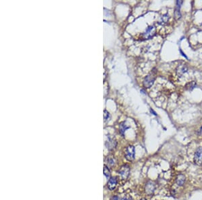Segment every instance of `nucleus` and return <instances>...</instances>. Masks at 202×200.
Segmentation results:
<instances>
[{
  "instance_id": "obj_1",
  "label": "nucleus",
  "mask_w": 202,
  "mask_h": 200,
  "mask_svg": "<svg viewBox=\"0 0 202 200\" xmlns=\"http://www.w3.org/2000/svg\"><path fill=\"white\" fill-rule=\"evenodd\" d=\"M156 78V73L155 72H152L150 74H149L146 78H144V82H143V85L146 88H149L152 86L154 84Z\"/></svg>"
},
{
  "instance_id": "obj_2",
  "label": "nucleus",
  "mask_w": 202,
  "mask_h": 200,
  "mask_svg": "<svg viewBox=\"0 0 202 200\" xmlns=\"http://www.w3.org/2000/svg\"><path fill=\"white\" fill-rule=\"evenodd\" d=\"M125 156L127 160L132 161L135 157V148L133 146H128L125 152Z\"/></svg>"
},
{
  "instance_id": "obj_3",
  "label": "nucleus",
  "mask_w": 202,
  "mask_h": 200,
  "mask_svg": "<svg viewBox=\"0 0 202 200\" xmlns=\"http://www.w3.org/2000/svg\"><path fill=\"white\" fill-rule=\"evenodd\" d=\"M156 34V28L154 26H150L143 34V38L145 39H150Z\"/></svg>"
},
{
  "instance_id": "obj_4",
  "label": "nucleus",
  "mask_w": 202,
  "mask_h": 200,
  "mask_svg": "<svg viewBox=\"0 0 202 200\" xmlns=\"http://www.w3.org/2000/svg\"><path fill=\"white\" fill-rule=\"evenodd\" d=\"M130 169L128 165H123V166L120 168L119 170V174L121 176L122 179H127L128 176L129 174Z\"/></svg>"
},
{
  "instance_id": "obj_5",
  "label": "nucleus",
  "mask_w": 202,
  "mask_h": 200,
  "mask_svg": "<svg viewBox=\"0 0 202 200\" xmlns=\"http://www.w3.org/2000/svg\"><path fill=\"white\" fill-rule=\"evenodd\" d=\"M194 162L197 165L202 164V147L198 148L194 154Z\"/></svg>"
},
{
  "instance_id": "obj_6",
  "label": "nucleus",
  "mask_w": 202,
  "mask_h": 200,
  "mask_svg": "<svg viewBox=\"0 0 202 200\" xmlns=\"http://www.w3.org/2000/svg\"><path fill=\"white\" fill-rule=\"evenodd\" d=\"M182 4H183V1H177V3H176V6H175V12H174V15H175L176 20H179V19H180L181 17L180 9H181V6Z\"/></svg>"
},
{
  "instance_id": "obj_7",
  "label": "nucleus",
  "mask_w": 202,
  "mask_h": 200,
  "mask_svg": "<svg viewBox=\"0 0 202 200\" xmlns=\"http://www.w3.org/2000/svg\"><path fill=\"white\" fill-rule=\"evenodd\" d=\"M105 146L108 150H112L116 147L117 142L115 139L109 138V139H108L107 142H105Z\"/></svg>"
},
{
  "instance_id": "obj_8",
  "label": "nucleus",
  "mask_w": 202,
  "mask_h": 200,
  "mask_svg": "<svg viewBox=\"0 0 202 200\" xmlns=\"http://www.w3.org/2000/svg\"><path fill=\"white\" fill-rule=\"evenodd\" d=\"M155 190V185L152 181H149L146 184L145 191L147 195H152Z\"/></svg>"
},
{
  "instance_id": "obj_9",
  "label": "nucleus",
  "mask_w": 202,
  "mask_h": 200,
  "mask_svg": "<svg viewBox=\"0 0 202 200\" xmlns=\"http://www.w3.org/2000/svg\"><path fill=\"white\" fill-rule=\"evenodd\" d=\"M117 185V179L116 177H111V179L108 180V183H107V187L108 189L110 190H113L115 189Z\"/></svg>"
},
{
  "instance_id": "obj_10",
  "label": "nucleus",
  "mask_w": 202,
  "mask_h": 200,
  "mask_svg": "<svg viewBox=\"0 0 202 200\" xmlns=\"http://www.w3.org/2000/svg\"><path fill=\"white\" fill-rule=\"evenodd\" d=\"M187 67L185 64L179 65L177 68V73L179 75L183 74L184 73L187 72Z\"/></svg>"
},
{
  "instance_id": "obj_11",
  "label": "nucleus",
  "mask_w": 202,
  "mask_h": 200,
  "mask_svg": "<svg viewBox=\"0 0 202 200\" xmlns=\"http://www.w3.org/2000/svg\"><path fill=\"white\" fill-rule=\"evenodd\" d=\"M185 182V177L183 174H179L177 177V179H176V183L179 186H182L183 185V184Z\"/></svg>"
},
{
  "instance_id": "obj_12",
  "label": "nucleus",
  "mask_w": 202,
  "mask_h": 200,
  "mask_svg": "<svg viewBox=\"0 0 202 200\" xmlns=\"http://www.w3.org/2000/svg\"><path fill=\"white\" fill-rule=\"evenodd\" d=\"M169 20V16L167 14H165L163 16H162L161 17H160V21H159V24H165L168 22Z\"/></svg>"
},
{
  "instance_id": "obj_13",
  "label": "nucleus",
  "mask_w": 202,
  "mask_h": 200,
  "mask_svg": "<svg viewBox=\"0 0 202 200\" xmlns=\"http://www.w3.org/2000/svg\"><path fill=\"white\" fill-rule=\"evenodd\" d=\"M195 86H196V82H195V81H192V82H189V83H187L185 85V88L187 89V90L191 91L193 89H194L195 88Z\"/></svg>"
},
{
  "instance_id": "obj_14",
  "label": "nucleus",
  "mask_w": 202,
  "mask_h": 200,
  "mask_svg": "<svg viewBox=\"0 0 202 200\" xmlns=\"http://www.w3.org/2000/svg\"><path fill=\"white\" fill-rule=\"evenodd\" d=\"M128 128H129V127L126 124V123L125 122L121 123L120 124V127H119V132L121 133V134L123 136L125 132H126V130Z\"/></svg>"
},
{
  "instance_id": "obj_15",
  "label": "nucleus",
  "mask_w": 202,
  "mask_h": 200,
  "mask_svg": "<svg viewBox=\"0 0 202 200\" xmlns=\"http://www.w3.org/2000/svg\"><path fill=\"white\" fill-rule=\"evenodd\" d=\"M106 163H107L108 165H109V166H113V165H114L115 164V160L113 156H108L106 158Z\"/></svg>"
},
{
  "instance_id": "obj_16",
  "label": "nucleus",
  "mask_w": 202,
  "mask_h": 200,
  "mask_svg": "<svg viewBox=\"0 0 202 200\" xmlns=\"http://www.w3.org/2000/svg\"><path fill=\"white\" fill-rule=\"evenodd\" d=\"M103 173L105 177L107 178V179H109L111 177V171L107 167V166H104V169H103Z\"/></svg>"
},
{
  "instance_id": "obj_17",
  "label": "nucleus",
  "mask_w": 202,
  "mask_h": 200,
  "mask_svg": "<svg viewBox=\"0 0 202 200\" xmlns=\"http://www.w3.org/2000/svg\"><path fill=\"white\" fill-rule=\"evenodd\" d=\"M113 200H131L129 197H124L123 198H119V197H114Z\"/></svg>"
},
{
  "instance_id": "obj_18",
  "label": "nucleus",
  "mask_w": 202,
  "mask_h": 200,
  "mask_svg": "<svg viewBox=\"0 0 202 200\" xmlns=\"http://www.w3.org/2000/svg\"><path fill=\"white\" fill-rule=\"evenodd\" d=\"M104 113H105L104 118H105V121L109 120V119H110V114H109V113H108L107 111H104Z\"/></svg>"
},
{
  "instance_id": "obj_19",
  "label": "nucleus",
  "mask_w": 202,
  "mask_h": 200,
  "mask_svg": "<svg viewBox=\"0 0 202 200\" xmlns=\"http://www.w3.org/2000/svg\"><path fill=\"white\" fill-rule=\"evenodd\" d=\"M179 51H180V53H181L182 54V55H183V57H185V58H187V56H186V55H185V53H183V51H182V50H181V49H179Z\"/></svg>"
},
{
  "instance_id": "obj_20",
  "label": "nucleus",
  "mask_w": 202,
  "mask_h": 200,
  "mask_svg": "<svg viewBox=\"0 0 202 200\" xmlns=\"http://www.w3.org/2000/svg\"><path fill=\"white\" fill-rule=\"evenodd\" d=\"M140 200H146V199H140Z\"/></svg>"
}]
</instances>
